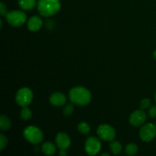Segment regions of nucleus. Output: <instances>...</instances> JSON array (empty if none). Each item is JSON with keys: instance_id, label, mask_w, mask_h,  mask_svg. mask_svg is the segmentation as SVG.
Segmentation results:
<instances>
[{"instance_id": "nucleus-1", "label": "nucleus", "mask_w": 156, "mask_h": 156, "mask_svg": "<svg viewBox=\"0 0 156 156\" xmlns=\"http://www.w3.org/2000/svg\"><path fill=\"white\" fill-rule=\"evenodd\" d=\"M69 98L72 103L76 105L85 106L91 101V94L89 90L85 87L77 86L70 89Z\"/></svg>"}, {"instance_id": "nucleus-2", "label": "nucleus", "mask_w": 156, "mask_h": 156, "mask_svg": "<svg viewBox=\"0 0 156 156\" xmlns=\"http://www.w3.org/2000/svg\"><path fill=\"white\" fill-rule=\"evenodd\" d=\"M37 7L41 16L50 17L59 12L61 2L59 0H38Z\"/></svg>"}, {"instance_id": "nucleus-3", "label": "nucleus", "mask_w": 156, "mask_h": 156, "mask_svg": "<svg viewBox=\"0 0 156 156\" xmlns=\"http://www.w3.org/2000/svg\"><path fill=\"white\" fill-rule=\"evenodd\" d=\"M24 139L32 144H39L44 140V133L40 128L35 126H29L23 131Z\"/></svg>"}, {"instance_id": "nucleus-4", "label": "nucleus", "mask_w": 156, "mask_h": 156, "mask_svg": "<svg viewBox=\"0 0 156 156\" xmlns=\"http://www.w3.org/2000/svg\"><path fill=\"white\" fill-rule=\"evenodd\" d=\"M34 94L31 89L27 87L21 88L17 91L15 95V101L21 107H27L30 105L33 101Z\"/></svg>"}, {"instance_id": "nucleus-5", "label": "nucleus", "mask_w": 156, "mask_h": 156, "mask_svg": "<svg viewBox=\"0 0 156 156\" xmlns=\"http://www.w3.org/2000/svg\"><path fill=\"white\" fill-rule=\"evenodd\" d=\"M8 23L13 27L22 26L27 21V15L24 12L20 10H15L9 12L5 17Z\"/></svg>"}, {"instance_id": "nucleus-6", "label": "nucleus", "mask_w": 156, "mask_h": 156, "mask_svg": "<svg viewBox=\"0 0 156 156\" xmlns=\"http://www.w3.org/2000/svg\"><path fill=\"white\" fill-rule=\"evenodd\" d=\"M140 139L143 142L149 143L153 140L156 136V125L152 123H148L143 125L140 130Z\"/></svg>"}, {"instance_id": "nucleus-7", "label": "nucleus", "mask_w": 156, "mask_h": 156, "mask_svg": "<svg viewBox=\"0 0 156 156\" xmlns=\"http://www.w3.org/2000/svg\"><path fill=\"white\" fill-rule=\"evenodd\" d=\"M97 133L101 140L107 142H111L116 136V131L108 124H101L97 129Z\"/></svg>"}, {"instance_id": "nucleus-8", "label": "nucleus", "mask_w": 156, "mask_h": 156, "mask_svg": "<svg viewBox=\"0 0 156 156\" xmlns=\"http://www.w3.org/2000/svg\"><path fill=\"white\" fill-rule=\"evenodd\" d=\"M85 149L89 155H95L101 149V143L95 136H90L85 141Z\"/></svg>"}, {"instance_id": "nucleus-9", "label": "nucleus", "mask_w": 156, "mask_h": 156, "mask_svg": "<svg viewBox=\"0 0 156 156\" xmlns=\"http://www.w3.org/2000/svg\"><path fill=\"white\" fill-rule=\"evenodd\" d=\"M146 120V114L142 110H136L133 111L129 116V121L133 126H140Z\"/></svg>"}, {"instance_id": "nucleus-10", "label": "nucleus", "mask_w": 156, "mask_h": 156, "mask_svg": "<svg viewBox=\"0 0 156 156\" xmlns=\"http://www.w3.org/2000/svg\"><path fill=\"white\" fill-rule=\"evenodd\" d=\"M55 141L56 146L59 149H67L71 145V140L65 133H59L56 135Z\"/></svg>"}, {"instance_id": "nucleus-11", "label": "nucleus", "mask_w": 156, "mask_h": 156, "mask_svg": "<svg viewBox=\"0 0 156 156\" xmlns=\"http://www.w3.org/2000/svg\"><path fill=\"white\" fill-rule=\"evenodd\" d=\"M43 26V20L41 17L34 15L27 21V27L30 31L35 32L41 30Z\"/></svg>"}, {"instance_id": "nucleus-12", "label": "nucleus", "mask_w": 156, "mask_h": 156, "mask_svg": "<svg viewBox=\"0 0 156 156\" xmlns=\"http://www.w3.org/2000/svg\"><path fill=\"white\" fill-rule=\"evenodd\" d=\"M49 100L52 105L56 107L63 106L66 103V97L63 93L61 92H54L51 94Z\"/></svg>"}, {"instance_id": "nucleus-13", "label": "nucleus", "mask_w": 156, "mask_h": 156, "mask_svg": "<svg viewBox=\"0 0 156 156\" xmlns=\"http://www.w3.org/2000/svg\"><path fill=\"white\" fill-rule=\"evenodd\" d=\"M42 152L47 155H53L56 153V148L54 143L51 142H46L42 145Z\"/></svg>"}, {"instance_id": "nucleus-14", "label": "nucleus", "mask_w": 156, "mask_h": 156, "mask_svg": "<svg viewBox=\"0 0 156 156\" xmlns=\"http://www.w3.org/2000/svg\"><path fill=\"white\" fill-rule=\"evenodd\" d=\"M20 7L25 11H30L34 9L37 5L36 0H18Z\"/></svg>"}, {"instance_id": "nucleus-15", "label": "nucleus", "mask_w": 156, "mask_h": 156, "mask_svg": "<svg viewBox=\"0 0 156 156\" xmlns=\"http://www.w3.org/2000/svg\"><path fill=\"white\" fill-rule=\"evenodd\" d=\"M12 126V122L10 119L5 115H2L0 117V128L2 130H9Z\"/></svg>"}, {"instance_id": "nucleus-16", "label": "nucleus", "mask_w": 156, "mask_h": 156, "mask_svg": "<svg viewBox=\"0 0 156 156\" xmlns=\"http://www.w3.org/2000/svg\"><path fill=\"white\" fill-rule=\"evenodd\" d=\"M110 149L114 155H119L122 151V145L118 141H112L110 144Z\"/></svg>"}, {"instance_id": "nucleus-17", "label": "nucleus", "mask_w": 156, "mask_h": 156, "mask_svg": "<svg viewBox=\"0 0 156 156\" xmlns=\"http://www.w3.org/2000/svg\"><path fill=\"white\" fill-rule=\"evenodd\" d=\"M138 146H137L136 143H129L128 144L127 146H126V149H125V152L127 155L129 156H133V155H135L138 152Z\"/></svg>"}, {"instance_id": "nucleus-18", "label": "nucleus", "mask_w": 156, "mask_h": 156, "mask_svg": "<svg viewBox=\"0 0 156 156\" xmlns=\"http://www.w3.org/2000/svg\"><path fill=\"white\" fill-rule=\"evenodd\" d=\"M78 131L82 134H88L90 133L91 130V127L89 125L85 122H82V123L78 124Z\"/></svg>"}, {"instance_id": "nucleus-19", "label": "nucleus", "mask_w": 156, "mask_h": 156, "mask_svg": "<svg viewBox=\"0 0 156 156\" xmlns=\"http://www.w3.org/2000/svg\"><path fill=\"white\" fill-rule=\"evenodd\" d=\"M32 117V111L27 107H23L21 111V118L23 120H28Z\"/></svg>"}, {"instance_id": "nucleus-20", "label": "nucleus", "mask_w": 156, "mask_h": 156, "mask_svg": "<svg viewBox=\"0 0 156 156\" xmlns=\"http://www.w3.org/2000/svg\"><path fill=\"white\" fill-rule=\"evenodd\" d=\"M74 111V107L72 104H67L64 106L63 109H62V113L65 116L68 117V116L72 115V114Z\"/></svg>"}, {"instance_id": "nucleus-21", "label": "nucleus", "mask_w": 156, "mask_h": 156, "mask_svg": "<svg viewBox=\"0 0 156 156\" xmlns=\"http://www.w3.org/2000/svg\"><path fill=\"white\" fill-rule=\"evenodd\" d=\"M8 145V139L3 134L0 135V151H2Z\"/></svg>"}, {"instance_id": "nucleus-22", "label": "nucleus", "mask_w": 156, "mask_h": 156, "mask_svg": "<svg viewBox=\"0 0 156 156\" xmlns=\"http://www.w3.org/2000/svg\"><path fill=\"white\" fill-rule=\"evenodd\" d=\"M150 105H151L150 100L148 98H144L142 100L141 102H140V108H141L143 110L147 109V108H149V107H150Z\"/></svg>"}, {"instance_id": "nucleus-23", "label": "nucleus", "mask_w": 156, "mask_h": 156, "mask_svg": "<svg viewBox=\"0 0 156 156\" xmlns=\"http://www.w3.org/2000/svg\"><path fill=\"white\" fill-rule=\"evenodd\" d=\"M0 13H1L2 16L3 17H6L7 14L9 13L7 11V7L4 2L0 3Z\"/></svg>"}, {"instance_id": "nucleus-24", "label": "nucleus", "mask_w": 156, "mask_h": 156, "mask_svg": "<svg viewBox=\"0 0 156 156\" xmlns=\"http://www.w3.org/2000/svg\"><path fill=\"white\" fill-rule=\"evenodd\" d=\"M149 114L151 117H152V118H155L156 117V106H152L149 108Z\"/></svg>"}, {"instance_id": "nucleus-25", "label": "nucleus", "mask_w": 156, "mask_h": 156, "mask_svg": "<svg viewBox=\"0 0 156 156\" xmlns=\"http://www.w3.org/2000/svg\"><path fill=\"white\" fill-rule=\"evenodd\" d=\"M59 155L60 156H66L68 155V152H66V149H59Z\"/></svg>"}, {"instance_id": "nucleus-26", "label": "nucleus", "mask_w": 156, "mask_h": 156, "mask_svg": "<svg viewBox=\"0 0 156 156\" xmlns=\"http://www.w3.org/2000/svg\"><path fill=\"white\" fill-rule=\"evenodd\" d=\"M153 56H154V58H155V59H156V50H155V51H154Z\"/></svg>"}, {"instance_id": "nucleus-27", "label": "nucleus", "mask_w": 156, "mask_h": 156, "mask_svg": "<svg viewBox=\"0 0 156 156\" xmlns=\"http://www.w3.org/2000/svg\"><path fill=\"white\" fill-rule=\"evenodd\" d=\"M102 156H105V155H108V156H110V154L109 153H103L101 155Z\"/></svg>"}, {"instance_id": "nucleus-28", "label": "nucleus", "mask_w": 156, "mask_h": 156, "mask_svg": "<svg viewBox=\"0 0 156 156\" xmlns=\"http://www.w3.org/2000/svg\"><path fill=\"white\" fill-rule=\"evenodd\" d=\"M0 24H1V28H2V25H3L2 20H0Z\"/></svg>"}, {"instance_id": "nucleus-29", "label": "nucleus", "mask_w": 156, "mask_h": 156, "mask_svg": "<svg viewBox=\"0 0 156 156\" xmlns=\"http://www.w3.org/2000/svg\"><path fill=\"white\" fill-rule=\"evenodd\" d=\"M155 101H156V93H155Z\"/></svg>"}]
</instances>
